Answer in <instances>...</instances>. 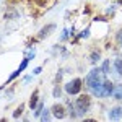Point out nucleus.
I'll list each match as a JSON object with an SVG mask.
<instances>
[{
    "instance_id": "obj_10",
    "label": "nucleus",
    "mask_w": 122,
    "mask_h": 122,
    "mask_svg": "<svg viewBox=\"0 0 122 122\" xmlns=\"http://www.w3.org/2000/svg\"><path fill=\"white\" fill-rule=\"evenodd\" d=\"M41 122H51V111L44 109V112L41 114Z\"/></svg>"
},
{
    "instance_id": "obj_1",
    "label": "nucleus",
    "mask_w": 122,
    "mask_h": 122,
    "mask_svg": "<svg viewBox=\"0 0 122 122\" xmlns=\"http://www.w3.org/2000/svg\"><path fill=\"white\" fill-rule=\"evenodd\" d=\"M104 81H106V78H104V72L101 68H94V70H91V72L86 75V85H88V88L91 90L93 96H96V98H103Z\"/></svg>"
},
{
    "instance_id": "obj_12",
    "label": "nucleus",
    "mask_w": 122,
    "mask_h": 122,
    "mask_svg": "<svg viewBox=\"0 0 122 122\" xmlns=\"http://www.w3.org/2000/svg\"><path fill=\"white\" fill-rule=\"evenodd\" d=\"M99 59H101L99 52H93L91 57H90V62H91V64H96V62H99Z\"/></svg>"
},
{
    "instance_id": "obj_11",
    "label": "nucleus",
    "mask_w": 122,
    "mask_h": 122,
    "mask_svg": "<svg viewBox=\"0 0 122 122\" xmlns=\"http://www.w3.org/2000/svg\"><path fill=\"white\" fill-rule=\"evenodd\" d=\"M114 65H116V70H117V73H121V75H122V57H117V59H116Z\"/></svg>"
},
{
    "instance_id": "obj_6",
    "label": "nucleus",
    "mask_w": 122,
    "mask_h": 122,
    "mask_svg": "<svg viewBox=\"0 0 122 122\" xmlns=\"http://www.w3.org/2000/svg\"><path fill=\"white\" fill-rule=\"evenodd\" d=\"M112 91H114V83L106 80L103 85V98H107V96H112Z\"/></svg>"
},
{
    "instance_id": "obj_2",
    "label": "nucleus",
    "mask_w": 122,
    "mask_h": 122,
    "mask_svg": "<svg viewBox=\"0 0 122 122\" xmlns=\"http://www.w3.org/2000/svg\"><path fill=\"white\" fill-rule=\"evenodd\" d=\"M75 107H76V114H78V116L86 114L90 111V107H91V98L86 96V94L80 96V98L76 99V103H75Z\"/></svg>"
},
{
    "instance_id": "obj_19",
    "label": "nucleus",
    "mask_w": 122,
    "mask_h": 122,
    "mask_svg": "<svg viewBox=\"0 0 122 122\" xmlns=\"http://www.w3.org/2000/svg\"><path fill=\"white\" fill-rule=\"evenodd\" d=\"M67 36H68V29H64V33H62V41L67 39Z\"/></svg>"
},
{
    "instance_id": "obj_13",
    "label": "nucleus",
    "mask_w": 122,
    "mask_h": 122,
    "mask_svg": "<svg viewBox=\"0 0 122 122\" xmlns=\"http://www.w3.org/2000/svg\"><path fill=\"white\" fill-rule=\"evenodd\" d=\"M23 109H25V106H23V104H20V106H18V109H16V111L13 112V117H15V119H18L20 116L23 114Z\"/></svg>"
},
{
    "instance_id": "obj_16",
    "label": "nucleus",
    "mask_w": 122,
    "mask_h": 122,
    "mask_svg": "<svg viewBox=\"0 0 122 122\" xmlns=\"http://www.w3.org/2000/svg\"><path fill=\"white\" fill-rule=\"evenodd\" d=\"M20 73H21L20 70H15V72H13V73H11V75L8 76V81H11V80H15V78H16V76H18Z\"/></svg>"
},
{
    "instance_id": "obj_3",
    "label": "nucleus",
    "mask_w": 122,
    "mask_h": 122,
    "mask_svg": "<svg viewBox=\"0 0 122 122\" xmlns=\"http://www.w3.org/2000/svg\"><path fill=\"white\" fill-rule=\"evenodd\" d=\"M81 85H83L81 78H73L72 81H68L65 85V91L68 94H78L81 91Z\"/></svg>"
},
{
    "instance_id": "obj_5",
    "label": "nucleus",
    "mask_w": 122,
    "mask_h": 122,
    "mask_svg": "<svg viewBox=\"0 0 122 122\" xmlns=\"http://www.w3.org/2000/svg\"><path fill=\"white\" fill-rule=\"evenodd\" d=\"M109 121H112V122H117V121H121L122 119V107L121 106H116V107H112L111 111H109Z\"/></svg>"
},
{
    "instance_id": "obj_23",
    "label": "nucleus",
    "mask_w": 122,
    "mask_h": 122,
    "mask_svg": "<svg viewBox=\"0 0 122 122\" xmlns=\"http://www.w3.org/2000/svg\"><path fill=\"white\" fill-rule=\"evenodd\" d=\"M41 70H42L41 67H36V68H34V75H38V73H39V72H41Z\"/></svg>"
},
{
    "instance_id": "obj_25",
    "label": "nucleus",
    "mask_w": 122,
    "mask_h": 122,
    "mask_svg": "<svg viewBox=\"0 0 122 122\" xmlns=\"http://www.w3.org/2000/svg\"><path fill=\"white\" fill-rule=\"evenodd\" d=\"M83 122H98V121H94V119H85Z\"/></svg>"
},
{
    "instance_id": "obj_7",
    "label": "nucleus",
    "mask_w": 122,
    "mask_h": 122,
    "mask_svg": "<svg viewBox=\"0 0 122 122\" xmlns=\"http://www.w3.org/2000/svg\"><path fill=\"white\" fill-rule=\"evenodd\" d=\"M56 29V25H47V26H44V28L41 29V33L38 34V39H44V38H47L52 31Z\"/></svg>"
},
{
    "instance_id": "obj_17",
    "label": "nucleus",
    "mask_w": 122,
    "mask_h": 122,
    "mask_svg": "<svg viewBox=\"0 0 122 122\" xmlns=\"http://www.w3.org/2000/svg\"><path fill=\"white\" fill-rule=\"evenodd\" d=\"M16 16V11H8V13H5V18L7 20H11V18H15Z\"/></svg>"
},
{
    "instance_id": "obj_22",
    "label": "nucleus",
    "mask_w": 122,
    "mask_h": 122,
    "mask_svg": "<svg viewBox=\"0 0 122 122\" xmlns=\"http://www.w3.org/2000/svg\"><path fill=\"white\" fill-rule=\"evenodd\" d=\"M117 41H119V44H121V46H122V31H121V33H119V36H117Z\"/></svg>"
},
{
    "instance_id": "obj_8",
    "label": "nucleus",
    "mask_w": 122,
    "mask_h": 122,
    "mask_svg": "<svg viewBox=\"0 0 122 122\" xmlns=\"http://www.w3.org/2000/svg\"><path fill=\"white\" fill-rule=\"evenodd\" d=\"M38 96H39V91L34 90L33 94H31V99H29V107L31 109H36V106H38Z\"/></svg>"
},
{
    "instance_id": "obj_27",
    "label": "nucleus",
    "mask_w": 122,
    "mask_h": 122,
    "mask_svg": "<svg viewBox=\"0 0 122 122\" xmlns=\"http://www.w3.org/2000/svg\"><path fill=\"white\" fill-rule=\"evenodd\" d=\"M119 5H122V0H121V2H119Z\"/></svg>"
},
{
    "instance_id": "obj_9",
    "label": "nucleus",
    "mask_w": 122,
    "mask_h": 122,
    "mask_svg": "<svg viewBox=\"0 0 122 122\" xmlns=\"http://www.w3.org/2000/svg\"><path fill=\"white\" fill-rule=\"evenodd\" d=\"M112 96L116 98V99H122V85H117V86H114Z\"/></svg>"
},
{
    "instance_id": "obj_21",
    "label": "nucleus",
    "mask_w": 122,
    "mask_h": 122,
    "mask_svg": "<svg viewBox=\"0 0 122 122\" xmlns=\"http://www.w3.org/2000/svg\"><path fill=\"white\" fill-rule=\"evenodd\" d=\"M88 36H90L88 29H85V33H81V34H80V38H88Z\"/></svg>"
},
{
    "instance_id": "obj_14",
    "label": "nucleus",
    "mask_w": 122,
    "mask_h": 122,
    "mask_svg": "<svg viewBox=\"0 0 122 122\" xmlns=\"http://www.w3.org/2000/svg\"><path fill=\"white\" fill-rule=\"evenodd\" d=\"M101 70H103V72H104V75L111 72V64H109V60H106V62H104V64H103V68H101Z\"/></svg>"
},
{
    "instance_id": "obj_4",
    "label": "nucleus",
    "mask_w": 122,
    "mask_h": 122,
    "mask_svg": "<svg viewBox=\"0 0 122 122\" xmlns=\"http://www.w3.org/2000/svg\"><path fill=\"white\" fill-rule=\"evenodd\" d=\"M51 114L54 116V117H57V119H64L65 117V114H67V111H65V107L62 106V104H54L52 107H51Z\"/></svg>"
},
{
    "instance_id": "obj_24",
    "label": "nucleus",
    "mask_w": 122,
    "mask_h": 122,
    "mask_svg": "<svg viewBox=\"0 0 122 122\" xmlns=\"http://www.w3.org/2000/svg\"><path fill=\"white\" fill-rule=\"evenodd\" d=\"M31 78H33V75H28V76H25V81L28 83V81H29V80H31Z\"/></svg>"
},
{
    "instance_id": "obj_15",
    "label": "nucleus",
    "mask_w": 122,
    "mask_h": 122,
    "mask_svg": "<svg viewBox=\"0 0 122 122\" xmlns=\"http://www.w3.org/2000/svg\"><path fill=\"white\" fill-rule=\"evenodd\" d=\"M42 109H44V103H39L36 106V111H34V116H41L42 114Z\"/></svg>"
},
{
    "instance_id": "obj_18",
    "label": "nucleus",
    "mask_w": 122,
    "mask_h": 122,
    "mask_svg": "<svg viewBox=\"0 0 122 122\" xmlns=\"http://www.w3.org/2000/svg\"><path fill=\"white\" fill-rule=\"evenodd\" d=\"M54 96H56V98H59V96H60V86H59V85H56V88H54Z\"/></svg>"
},
{
    "instance_id": "obj_20",
    "label": "nucleus",
    "mask_w": 122,
    "mask_h": 122,
    "mask_svg": "<svg viewBox=\"0 0 122 122\" xmlns=\"http://www.w3.org/2000/svg\"><path fill=\"white\" fill-rule=\"evenodd\" d=\"M26 59H34V51H31V52H28V56H26Z\"/></svg>"
},
{
    "instance_id": "obj_26",
    "label": "nucleus",
    "mask_w": 122,
    "mask_h": 122,
    "mask_svg": "<svg viewBox=\"0 0 122 122\" xmlns=\"http://www.w3.org/2000/svg\"><path fill=\"white\" fill-rule=\"evenodd\" d=\"M0 122H7V119H0Z\"/></svg>"
}]
</instances>
